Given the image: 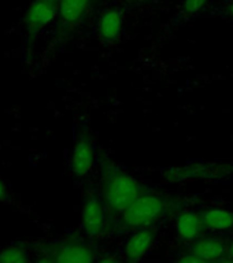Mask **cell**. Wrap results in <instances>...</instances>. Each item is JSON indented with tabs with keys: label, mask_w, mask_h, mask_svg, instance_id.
<instances>
[{
	"label": "cell",
	"mask_w": 233,
	"mask_h": 263,
	"mask_svg": "<svg viewBox=\"0 0 233 263\" xmlns=\"http://www.w3.org/2000/svg\"><path fill=\"white\" fill-rule=\"evenodd\" d=\"M103 195L110 209L122 213L137 197L141 196V186L135 177L129 176L128 173L115 172L107 177Z\"/></svg>",
	"instance_id": "obj_1"
},
{
	"label": "cell",
	"mask_w": 233,
	"mask_h": 263,
	"mask_svg": "<svg viewBox=\"0 0 233 263\" xmlns=\"http://www.w3.org/2000/svg\"><path fill=\"white\" fill-rule=\"evenodd\" d=\"M165 201L155 195H141L122 211V221L129 228L143 229L151 225L164 214Z\"/></svg>",
	"instance_id": "obj_2"
},
{
	"label": "cell",
	"mask_w": 233,
	"mask_h": 263,
	"mask_svg": "<svg viewBox=\"0 0 233 263\" xmlns=\"http://www.w3.org/2000/svg\"><path fill=\"white\" fill-rule=\"evenodd\" d=\"M233 167L225 163H206L196 162L183 167H170L164 173L165 180L169 182H183L188 180H220L228 177Z\"/></svg>",
	"instance_id": "obj_3"
},
{
	"label": "cell",
	"mask_w": 233,
	"mask_h": 263,
	"mask_svg": "<svg viewBox=\"0 0 233 263\" xmlns=\"http://www.w3.org/2000/svg\"><path fill=\"white\" fill-rule=\"evenodd\" d=\"M57 263H95L94 248L81 240H62L49 251Z\"/></svg>",
	"instance_id": "obj_4"
},
{
	"label": "cell",
	"mask_w": 233,
	"mask_h": 263,
	"mask_svg": "<svg viewBox=\"0 0 233 263\" xmlns=\"http://www.w3.org/2000/svg\"><path fill=\"white\" fill-rule=\"evenodd\" d=\"M59 12V4L55 0H34L25 14V26L30 33H37L48 26Z\"/></svg>",
	"instance_id": "obj_5"
},
{
	"label": "cell",
	"mask_w": 233,
	"mask_h": 263,
	"mask_svg": "<svg viewBox=\"0 0 233 263\" xmlns=\"http://www.w3.org/2000/svg\"><path fill=\"white\" fill-rule=\"evenodd\" d=\"M104 205L98 197H89L81 210V228L88 237H98L104 229Z\"/></svg>",
	"instance_id": "obj_6"
},
{
	"label": "cell",
	"mask_w": 233,
	"mask_h": 263,
	"mask_svg": "<svg viewBox=\"0 0 233 263\" xmlns=\"http://www.w3.org/2000/svg\"><path fill=\"white\" fill-rule=\"evenodd\" d=\"M95 164V149L89 139L78 137L70 155V168L74 176L85 177Z\"/></svg>",
	"instance_id": "obj_7"
},
{
	"label": "cell",
	"mask_w": 233,
	"mask_h": 263,
	"mask_svg": "<svg viewBox=\"0 0 233 263\" xmlns=\"http://www.w3.org/2000/svg\"><path fill=\"white\" fill-rule=\"evenodd\" d=\"M152 242H154V233L151 230L143 228L135 232L128 238L125 244V256L128 262L136 263L140 259H143L148 254V251L151 250Z\"/></svg>",
	"instance_id": "obj_8"
},
{
	"label": "cell",
	"mask_w": 233,
	"mask_h": 263,
	"mask_svg": "<svg viewBox=\"0 0 233 263\" xmlns=\"http://www.w3.org/2000/svg\"><path fill=\"white\" fill-rule=\"evenodd\" d=\"M203 229V222L199 214L193 211H184L176 219V233L184 241L196 240Z\"/></svg>",
	"instance_id": "obj_9"
},
{
	"label": "cell",
	"mask_w": 233,
	"mask_h": 263,
	"mask_svg": "<svg viewBox=\"0 0 233 263\" xmlns=\"http://www.w3.org/2000/svg\"><path fill=\"white\" fill-rule=\"evenodd\" d=\"M191 251H192V254L198 255L209 262H214L224 256V254L226 252V247L220 238L206 237L193 242Z\"/></svg>",
	"instance_id": "obj_10"
},
{
	"label": "cell",
	"mask_w": 233,
	"mask_h": 263,
	"mask_svg": "<svg viewBox=\"0 0 233 263\" xmlns=\"http://www.w3.org/2000/svg\"><path fill=\"white\" fill-rule=\"evenodd\" d=\"M203 228L211 232H225L233 228V213L228 210L211 209L201 214Z\"/></svg>",
	"instance_id": "obj_11"
},
{
	"label": "cell",
	"mask_w": 233,
	"mask_h": 263,
	"mask_svg": "<svg viewBox=\"0 0 233 263\" xmlns=\"http://www.w3.org/2000/svg\"><path fill=\"white\" fill-rule=\"evenodd\" d=\"M122 29V15L118 10H107L99 20V34L103 40L113 41Z\"/></svg>",
	"instance_id": "obj_12"
},
{
	"label": "cell",
	"mask_w": 233,
	"mask_h": 263,
	"mask_svg": "<svg viewBox=\"0 0 233 263\" xmlns=\"http://www.w3.org/2000/svg\"><path fill=\"white\" fill-rule=\"evenodd\" d=\"M33 251L25 242H12L0 250V263H32Z\"/></svg>",
	"instance_id": "obj_13"
},
{
	"label": "cell",
	"mask_w": 233,
	"mask_h": 263,
	"mask_svg": "<svg viewBox=\"0 0 233 263\" xmlns=\"http://www.w3.org/2000/svg\"><path fill=\"white\" fill-rule=\"evenodd\" d=\"M91 0H59V15L66 24L81 20L89 7Z\"/></svg>",
	"instance_id": "obj_14"
},
{
	"label": "cell",
	"mask_w": 233,
	"mask_h": 263,
	"mask_svg": "<svg viewBox=\"0 0 233 263\" xmlns=\"http://www.w3.org/2000/svg\"><path fill=\"white\" fill-rule=\"evenodd\" d=\"M207 2L209 0H184V3H183V11L185 14H189V15L198 14L207 4Z\"/></svg>",
	"instance_id": "obj_15"
},
{
	"label": "cell",
	"mask_w": 233,
	"mask_h": 263,
	"mask_svg": "<svg viewBox=\"0 0 233 263\" xmlns=\"http://www.w3.org/2000/svg\"><path fill=\"white\" fill-rule=\"evenodd\" d=\"M32 263H57L49 251H33Z\"/></svg>",
	"instance_id": "obj_16"
},
{
	"label": "cell",
	"mask_w": 233,
	"mask_h": 263,
	"mask_svg": "<svg viewBox=\"0 0 233 263\" xmlns=\"http://www.w3.org/2000/svg\"><path fill=\"white\" fill-rule=\"evenodd\" d=\"M176 263H210L209 260H206V259L201 258V256H198L195 254H188V255H184V256H181Z\"/></svg>",
	"instance_id": "obj_17"
},
{
	"label": "cell",
	"mask_w": 233,
	"mask_h": 263,
	"mask_svg": "<svg viewBox=\"0 0 233 263\" xmlns=\"http://www.w3.org/2000/svg\"><path fill=\"white\" fill-rule=\"evenodd\" d=\"M95 263H119V260L117 256H114V255H107V256L99 259L98 262Z\"/></svg>",
	"instance_id": "obj_18"
},
{
	"label": "cell",
	"mask_w": 233,
	"mask_h": 263,
	"mask_svg": "<svg viewBox=\"0 0 233 263\" xmlns=\"http://www.w3.org/2000/svg\"><path fill=\"white\" fill-rule=\"evenodd\" d=\"M8 199L7 189H6V185L0 181V201H6Z\"/></svg>",
	"instance_id": "obj_19"
},
{
	"label": "cell",
	"mask_w": 233,
	"mask_h": 263,
	"mask_svg": "<svg viewBox=\"0 0 233 263\" xmlns=\"http://www.w3.org/2000/svg\"><path fill=\"white\" fill-rule=\"evenodd\" d=\"M228 254H229L230 258H233V241H232V244H230L229 250H228Z\"/></svg>",
	"instance_id": "obj_20"
},
{
	"label": "cell",
	"mask_w": 233,
	"mask_h": 263,
	"mask_svg": "<svg viewBox=\"0 0 233 263\" xmlns=\"http://www.w3.org/2000/svg\"><path fill=\"white\" fill-rule=\"evenodd\" d=\"M229 14H230V15L233 16V3L230 4V7H229Z\"/></svg>",
	"instance_id": "obj_21"
},
{
	"label": "cell",
	"mask_w": 233,
	"mask_h": 263,
	"mask_svg": "<svg viewBox=\"0 0 233 263\" xmlns=\"http://www.w3.org/2000/svg\"><path fill=\"white\" fill-rule=\"evenodd\" d=\"M220 263H233V259L232 260H230V259H228V260H222V262H220Z\"/></svg>",
	"instance_id": "obj_22"
},
{
	"label": "cell",
	"mask_w": 233,
	"mask_h": 263,
	"mask_svg": "<svg viewBox=\"0 0 233 263\" xmlns=\"http://www.w3.org/2000/svg\"><path fill=\"white\" fill-rule=\"evenodd\" d=\"M140 2H147V0H140Z\"/></svg>",
	"instance_id": "obj_23"
},
{
	"label": "cell",
	"mask_w": 233,
	"mask_h": 263,
	"mask_svg": "<svg viewBox=\"0 0 233 263\" xmlns=\"http://www.w3.org/2000/svg\"><path fill=\"white\" fill-rule=\"evenodd\" d=\"M55 2H59V0H55Z\"/></svg>",
	"instance_id": "obj_24"
}]
</instances>
